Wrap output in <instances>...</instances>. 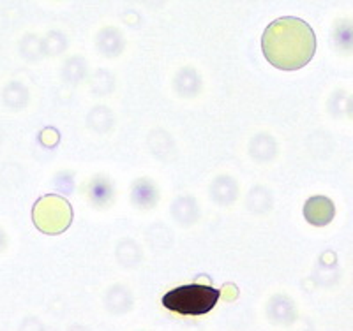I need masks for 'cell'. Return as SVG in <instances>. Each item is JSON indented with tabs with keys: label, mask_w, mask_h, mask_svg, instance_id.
<instances>
[{
	"label": "cell",
	"mask_w": 353,
	"mask_h": 331,
	"mask_svg": "<svg viewBox=\"0 0 353 331\" xmlns=\"http://www.w3.org/2000/svg\"><path fill=\"white\" fill-rule=\"evenodd\" d=\"M72 219L71 206L65 200L59 195H48L37 203L34 208V220H36L37 228L44 233H62L69 228Z\"/></svg>",
	"instance_id": "3957f363"
},
{
	"label": "cell",
	"mask_w": 353,
	"mask_h": 331,
	"mask_svg": "<svg viewBox=\"0 0 353 331\" xmlns=\"http://www.w3.org/2000/svg\"><path fill=\"white\" fill-rule=\"evenodd\" d=\"M219 296L221 292L210 286L189 284V286H181L166 292L163 296V305L176 314L201 315L216 307Z\"/></svg>",
	"instance_id": "7a4b0ae2"
},
{
	"label": "cell",
	"mask_w": 353,
	"mask_h": 331,
	"mask_svg": "<svg viewBox=\"0 0 353 331\" xmlns=\"http://www.w3.org/2000/svg\"><path fill=\"white\" fill-rule=\"evenodd\" d=\"M265 58L276 69L297 71L307 65L316 52V36L304 20L293 17L277 18L261 36Z\"/></svg>",
	"instance_id": "6da1fadb"
},
{
	"label": "cell",
	"mask_w": 353,
	"mask_h": 331,
	"mask_svg": "<svg viewBox=\"0 0 353 331\" xmlns=\"http://www.w3.org/2000/svg\"><path fill=\"white\" fill-rule=\"evenodd\" d=\"M304 215L313 226H325L334 217L332 201L323 197V195H314L305 203Z\"/></svg>",
	"instance_id": "277c9868"
}]
</instances>
